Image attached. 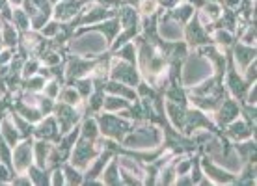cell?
Listing matches in <instances>:
<instances>
[{"label":"cell","mask_w":257,"mask_h":186,"mask_svg":"<svg viewBox=\"0 0 257 186\" xmlns=\"http://www.w3.org/2000/svg\"><path fill=\"white\" fill-rule=\"evenodd\" d=\"M4 182H10V171H8V166H0V184H4Z\"/></svg>","instance_id":"obj_47"},{"label":"cell","mask_w":257,"mask_h":186,"mask_svg":"<svg viewBox=\"0 0 257 186\" xmlns=\"http://www.w3.org/2000/svg\"><path fill=\"white\" fill-rule=\"evenodd\" d=\"M26 175L30 177V180H32V184H45V182H51L49 180V177H45V171H41V167L38 166H30L28 169H26Z\"/></svg>","instance_id":"obj_31"},{"label":"cell","mask_w":257,"mask_h":186,"mask_svg":"<svg viewBox=\"0 0 257 186\" xmlns=\"http://www.w3.org/2000/svg\"><path fill=\"white\" fill-rule=\"evenodd\" d=\"M52 108H54V106H52V101H51V97H41V99H39V110H41V114H51L52 112Z\"/></svg>","instance_id":"obj_42"},{"label":"cell","mask_w":257,"mask_h":186,"mask_svg":"<svg viewBox=\"0 0 257 186\" xmlns=\"http://www.w3.org/2000/svg\"><path fill=\"white\" fill-rule=\"evenodd\" d=\"M103 184H119L121 179H119V175H117V162H112L106 169H103Z\"/></svg>","instance_id":"obj_26"},{"label":"cell","mask_w":257,"mask_h":186,"mask_svg":"<svg viewBox=\"0 0 257 186\" xmlns=\"http://www.w3.org/2000/svg\"><path fill=\"white\" fill-rule=\"evenodd\" d=\"M65 177H64V169H56L54 171V177L51 179V184H64Z\"/></svg>","instance_id":"obj_45"},{"label":"cell","mask_w":257,"mask_h":186,"mask_svg":"<svg viewBox=\"0 0 257 186\" xmlns=\"http://www.w3.org/2000/svg\"><path fill=\"white\" fill-rule=\"evenodd\" d=\"M216 110H218V112H216V123L222 125V127H224V125H229V123H231L233 119H237V116L242 112L235 99H225Z\"/></svg>","instance_id":"obj_10"},{"label":"cell","mask_w":257,"mask_h":186,"mask_svg":"<svg viewBox=\"0 0 257 186\" xmlns=\"http://www.w3.org/2000/svg\"><path fill=\"white\" fill-rule=\"evenodd\" d=\"M211 36H212V41H214V45L224 47V49H231L233 43L237 41V38H235V34L227 32V30H222V28H218V30H214V32H212Z\"/></svg>","instance_id":"obj_23"},{"label":"cell","mask_w":257,"mask_h":186,"mask_svg":"<svg viewBox=\"0 0 257 186\" xmlns=\"http://www.w3.org/2000/svg\"><path fill=\"white\" fill-rule=\"evenodd\" d=\"M84 0H60L54 10V17L60 21H71L82 8Z\"/></svg>","instance_id":"obj_11"},{"label":"cell","mask_w":257,"mask_h":186,"mask_svg":"<svg viewBox=\"0 0 257 186\" xmlns=\"http://www.w3.org/2000/svg\"><path fill=\"white\" fill-rule=\"evenodd\" d=\"M103 90H106L108 93H112V95L123 97V99H127V101H135L136 97H138V93H136L131 86H127V84H123V82H117V80L106 82L103 86Z\"/></svg>","instance_id":"obj_16"},{"label":"cell","mask_w":257,"mask_h":186,"mask_svg":"<svg viewBox=\"0 0 257 186\" xmlns=\"http://www.w3.org/2000/svg\"><path fill=\"white\" fill-rule=\"evenodd\" d=\"M127 2H131V4H140L142 0H127Z\"/></svg>","instance_id":"obj_52"},{"label":"cell","mask_w":257,"mask_h":186,"mask_svg":"<svg viewBox=\"0 0 257 186\" xmlns=\"http://www.w3.org/2000/svg\"><path fill=\"white\" fill-rule=\"evenodd\" d=\"M45 93H47V97H51V99L58 97L60 95V84L56 82V80H52L51 84H47V86H45Z\"/></svg>","instance_id":"obj_43"},{"label":"cell","mask_w":257,"mask_h":186,"mask_svg":"<svg viewBox=\"0 0 257 186\" xmlns=\"http://www.w3.org/2000/svg\"><path fill=\"white\" fill-rule=\"evenodd\" d=\"M38 71H39V64L36 62V60H30V62H26V64H25V69H23V77H25V78L34 77Z\"/></svg>","instance_id":"obj_40"},{"label":"cell","mask_w":257,"mask_h":186,"mask_svg":"<svg viewBox=\"0 0 257 186\" xmlns=\"http://www.w3.org/2000/svg\"><path fill=\"white\" fill-rule=\"evenodd\" d=\"M8 6V2L6 0H0V12H2V10H4V8Z\"/></svg>","instance_id":"obj_50"},{"label":"cell","mask_w":257,"mask_h":186,"mask_svg":"<svg viewBox=\"0 0 257 186\" xmlns=\"http://www.w3.org/2000/svg\"><path fill=\"white\" fill-rule=\"evenodd\" d=\"M0 160L4 162L8 167H12V153H10V145H8V141L2 138V134H0Z\"/></svg>","instance_id":"obj_37"},{"label":"cell","mask_w":257,"mask_h":186,"mask_svg":"<svg viewBox=\"0 0 257 186\" xmlns=\"http://www.w3.org/2000/svg\"><path fill=\"white\" fill-rule=\"evenodd\" d=\"M82 138H86V140H95L97 134H99V127H97V121L95 119H86L82 125Z\"/></svg>","instance_id":"obj_33"},{"label":"cell","mask_w":257,"mask_h":186,"mask_svg":"<svg viewBox=\"0 0 257 186\" xmlns=\"http://www.w3.org/2000/svg\"><path fill=\"white\" fill-rule=\"evenodd\" d=\"M12 21L15 23L17 30H21V32H26V30H28V26H30V17L26 15L25 10H15V12H13Z\"/></svg>","instance_id":"obj_29"},{"label":"cell","mask_w":257,"mask_h":186,"mask_svg":"<svg viewBox=\"0 0 257 186\" xmlns=\"http://www.w3.org/2000/svg\"><path fill=\"white\" fill-rule=\"evenodd\" d=\"M0 49H2V41H0Z\"/></svg>","instance_id":"obj_54"},{"label":"cell","mask_w":257,"mask_h":186,"mask_svg":"<svg viewBox=\"0 0 257 186\" xmlns=\"http://www.w3.org/2000/svg\"><path fill=\"white\" fill-rule=\"evenodd\" d=\"M117 56H119V60H125V62H128V64H135L136 62V47L135 43H125L123 47H119L117 49Z\"/></svg>","instance_id":"obj_27"},{"label":"cell","mask_w":257,"mask_h":186,"mask_svg":"<svg viewBox=\"0 0 257 186\" xmlns=\"http://www.w3.org/2000/svg\"><path fill=\"white\" fill-rule=\"evenodd\" d=\"M199 12L205 15L207 19L211 21H216L220 17V13H222V4H218V2H205V6L201 8Z\"/></svg>","instance_id":"obj_28"},{"label":"cell","mask_w":257,"mask_h":186,"mask_svg":"<svg viewBox=\"0 0 257 186\" xmlns=\"http://www.w3.org/2000/svg\"><path fill=\"white\" fill-rule=\"evenodd\" d=\"M12 4H23V0H10Z\"/></svg>","instance_id":"obj_51"},{"label":"cell","mask_w":257,"mask_h":186,"mask_svg":"<svg viewBox=\"0 0 257 186\" xmlns=\"http://www.w3.org/2000/svg\"><path fill=\"white\" fill-rule=\"evenodd\" d=\"M60 32V25L58 23H49V25L43 28V36H47V38H54L56 34Z\"/></svg>","instance_id":"obj_44"},{"label":"cell","mask_w":257,"mask_h":186,"mask_svg":"<svg viewBox=\"0 0 257 186\" xmlns=\"http://www.w3.org/2000/svg\"><path fill=\"white\" fill-rule=\"evenodd\" d=\"M110 156H112V153H110V151H106V153H103L95 162H93V166H88L86 182H88V180H93L95 177H99V175L103 173V169H104V166H106V162L110 160Z\"/></svg>","instance_id":"obj_21"},{"label":"cell","mask_w":257,"mask_h":186,"mask_svg":"<svg viewBox=\"0 0 257 186\" xmlns=\"http://www.w3.org/2000/svg\"><path fill=\"white\" fill-rule=\"evenodd\" d=\"M56 121L60 123V134H67L71 128L75 127L78 123V119H80V116H78V112L71 104L67 103H62L56 108Z\"/></svg>","instance_id":"obj_6"},{"label":"cell","mask_w":257,"mask_h":186,"mask_svg":"<svg viewBox=\"0 0 257 186\" xmlns=\"http://www.w3.org/2000/svg\"><path fill=\"white\" fill-rule=\"evenodd\" d=\"M103 106L106 112H116V110H127L131 108V101H127V99H123V97H117V95H112L110 93V97H106L103 101Z\"/></svg>","instance_id":"obj_24"},{"label":"cell","mask_w":257,"mask_h":186,"mask_svg":"<svg viewBox=\"0 0 257 186\" xmlns=\"http://www.w3.org/2000/svg\"><path fill=\"white\" fill-rule=\"evenodd\" d=\"M110 77L112 80H117V82H123L127 86H138L140 82V77L136 73L135 64H128L125 60H116L112 67H110Z\"/></svg>","instance_id":"obj_5"},{"label":"cell","mask_w":257,"mask_h":186,"mask_svg":"<svg viewBox=\"0 0 257 186\" xmlns=\"http://www.w3.org/2000/svg\"><path fill=\"white\" fill-rule=\"evenodd\" d=\"M99 151H101V149L91 145V140H86V138H82V140L75 145V151H73L71 162H73V166H75V167H78V169H84V167L90 166L91 160H93L97 154H99Z\"/></svg>","instance_id":"obj_4"},{"label":"cell","mask_w":257,"mask_h":186,"mask_svg":"<svg viewBox=\"0 0 257 186\" xmlns=\"http://www.w3.org/2000/svg\"><path fill=\"white\" fill-rule=\"evenodd\" d=\"M12 182H13V184H32V180H30V177H28V175H23V177H15Z\"/></svg>","instance_id":"obj_48"},{"label":"cell","mask_w":257,"mask_h":186,"mask_svg":"<svg viewBox=\"0 0 257 186\" xmlns=\"http://www.w3.org/2000/svg\"><path fill=\"white\" fill-rule=\"evenodd\" d=\"M45 88V78L41 77H28V80H26V90L30 91H39Z\"/></svg>","instance_id":"obj_38"},{"label":"cell","mask_w":257,"mask_h":186,"mask_svg":"<svg viewBox=\"0 0 257 186\" xmlns=\"http://www.w3.org/2000/svg\"><path fill=\"white\" fill-rule=\"evenodd\" d=\"M229 51H231L233 62H235L242 71L255 60V45H244V43H240V41H235Z\"/></svg>","instance_id":"obj_8"},{"label":"cell","mask_w":257,"mask_h":186,"mask_svg":"<svg viewBox=\"0 0 257 186\" xmlns=\"http://www.w3.org/2000/svg\"><path fill=\"white\" fill-rule=\"evenodd\" d=\"M138 93H140L142 97H151V95H153L151 88H148V84H144V82H138Z\"/></svg>","instance_id":"obj_46"},{"label":"cell","mask_w":257,"mask_h":186,"mask_svg":"<svg viewBox=\"0 0 257 186\" xmlns=\"http://www.w3.org/2000/svg\"><path fill=\"white\" fill-rule=\"evenodd\" d=\"M34 134L38 136L39 140H58L60 138V128L56 125V119H45V121H41L38 127L34 128Z\"/></svg>","instance_id":"obj_15"},{"label":"cell","mask_w":257,"mask_h":186,"mask_svg":"<svg viewBox=\"0 0 257 186\" xmlns=\"http://www.w3.org/2000/svg\"><path fill=\"white\" fill-rule=\"evenodd\" d=\"M75 90L80 93V97H90L93 91V78H77L75 80Z\"/></svg>","instance_id":"obj_30"},{"label":"cell","mask_w":257,"mask_h":186,"mask_svg":"<svg viewBox=\"0 0 257 186\" xmlns=\"http://www.w3.org/2000/svg\"><path fill=\"white\" fill-rule=\"evenodd\" d=\"M12 121H13V125L17 127V130H21V136L28 138V136L34 132V128H32V125H30V121H26V119H21V114H13Z\"/></svg>","instance_id":"obj_32"},{"label":"cell","mask_w":257,"mask_h":186,"mask_svg":"<svg viewBox=\"0 0 257 186\" xmlns=\"http://www.w3.org/2000/svg\"><path fill=\"white\" fill-rule=\"evenodd\" d=\"M64 177H65V182H67V184H80V182H82V175H80V171H78V167L65 166Z\"/></svg>","instance_id":"obj_35"},{"label":"cell","mask_w":257,"mask_h":186,"mask_svg":"<svg viewBox=\"0 0 257 186\" xmlns=\"http://www.w3.org/2000/svg\"><path fill=\"white\" fill-rule=\"evenodd\" d=\"M99 123H101V132L104 136H108L112 140H121L131 132V123L125 119V117L114 116V114H106V116L99 117Z\"/></svg>","instance_id":"obj_1"},{"label":"cell","mask_w":257,"mask_h":186,"mask_svg":"<svg viewBox=\"0 0 257 186\" xmlns=\"http://www.w3.org/2000/svg\"><path fill=\"white\" fill-rule=\"evenodd\" d=\"M32 140L25 141L15 147V153H13L12 160H13V169L15 171H26L28 167L32 166Z\"/></svg>","instance_id":"obj_9"},{"label":"cell","mask_w":257,"mask_h":186,"mask_svg":"<svg viewBox=\"0 0 257 186\" xmlns=\"http://www.w3.org/2000/svg\"><path fill=\"white\" fill-rule=\"evenodd\" d=\"M159 130L153 127L138 128V130H131L125 138L123 143L127 147H153V143H159Z\"/></svg>","instance_id":"obj_3"},{"label":"cell","mask_w":257,"mask_h":186,"mask_svg":"<svg viewBox=\"0 0 257 186\" xmlns=\"http://www.w3.org/2000/svg\"><path fill=\"white\" fill-rule=\"evenodd\" d=\"M166 110H168V114H170L168 117H170L172 125H174L175 128L183 130V127H185V119H187V110H185V106L175 104V103H168Z\"/></svg>","instance_id":"obj_18"},{"label":"cell","mask_w":257,"mask_h":186,"mask_svg":"<svg viewBox=\"0 0 257 186\" xmlns=\"http://www.w3.org/2000/svg\"><path fill=\"white\" fill-rule=\"evenodd\" d=\"M142 13L144 15H151V13L157 12V8H159V2L157 0H142Z\"/></svg>","instance_id":"obj_41"},{"label":"cell","mask_w":257,"mask_h":186,"mask_svg":"<svg viewBox=\"0 0 257 186\" xmlns=\"http://www.w3.org/2000/svg\"><path fill=\"white\" fill-rule=\"evenodd\" d=\"M166 97H168V101H172V103L187 106V93H185V90L179 86V82H172L170 90L166 91Z\"/></svg>","instance_id":"obj_25"},{"label":"cell","mask_w":257,"mask_h":186,"mask_svg":"<svg viewBox=\"0 0 257 186\" xmlns=\"http://www.w3.org/2000/svg\"><path fill=\"white\" fill-rule=\"evenodd\" d=\"M196 12H198V10H196ZM185 39H187V45L192 47V49H198V47L214 43V41H212V36L205 30V26L199 23L198 13H194V17L187 23V28H185Z\"/></svg>","instance_id":"obj_2"},{"label":"cell","mask_w":257,"mask_h":186,"mask_svg":"<svg viewBox=\"0 0 257 186\" xmlns=\"http://www.w3.org/2000/svg\"><path fill=\"white\" fill-rule=\"evenodd\" d=\"M117 21L121 28H135V26H140L138 23V12H136L133 6H123L117 10Z\"/></svg>","instance_id":"obj_17"},{"label":"cell","mask_w":257,"mask_h":186,"mask_svg":"<svg viewBox=\"0 0 257 186\" xmlns=\"http://www.w3.org/2000/svg\"><path fill=\"white\" fill-rule=\"evenodd\" d=\"M62 101L71 104V106H75V104H80L82 97H80V93H78L75 88H65V90L62 91Z\"/></svg>","instance_id":"obj_36"},{"label":"cell","mask_w":257,"mask_h":186,"mask_svg":"<svg viewBox=\"0 0 257 186\" xmlns=\"http://www.w3.org/2000/svg\"><path fill=\"white\" fill-rule=\"evenodd\" d=\"M225 138H231L235 141H242L248 140L251 136H255V125L248 123L246 119H233L229 125H227V130H225Z\"/></svg>","instance_id":"obj_7"},{"label":"cell","mask_w":257,"mask_h":186,"mask_svg":"<svg viewBox=\"0 0 257 186\" xmlns=\"http://www.w3.org/2000/svg\"><path fill=\"white\" fill-rule=\"evenodd\" d=\"M52 145L49 143L47 140H39L36 145H34V151H36V164L38 167H43L47 166V158H49V153H51Z\"/></svg>","instance_id":"obj_22"},{"label":"cell","mask_w":257,"mask_h":186,"mask_svg":"<svg viewBox=\"0 0 257 186\" xmlns=\"http://www.w3.org/2000/svg\"><path fill=\"white\" fill-rule=\"evenodd\" d=\"M194 13H196V8L190 4V2H179V4H175L174 8H170V12H168V17L170 19L177 21L179 25H187L188 21L194 17Z\"/></svg>","instance_id":"obj_13"},{"label":"cell","mask_w":257,"mask_h":186,"mask_svg":"<svg viewBox=\"0 0 257 186\" xmlns=\"http://www.w3.org/2000/svg\"><path fill=\"white\" fill-rule=\"evenodd\" d=\"M91 28H93V30H97V32H101L103 36H106L108 43H112V41H114V38H116V34L119 32L121 25H119V21H117V19H110V21L104 19L103 23H97V25L91 26Z\"/></svg>","instance_id":"obj_19"},{"label":"cell","mask_w":257,"mask_h":186,"mask_svg":"<svg viewBox=\"0 0 257 186\" xmlns=\"http://www.w3.org/2000/svg\"><path fill=\"white\" fill-rule=\"evenodd\" d=\"M207 2H218V4H222V0H207Z\"/></svg>","instance_id":"obj_53"},{"label":"cell","mask_w":257,"mask_h":186,"mask_svg":"<svg viewBox=\"0 0 257 186\" xmlns=\"http://www.w3.org/2000/svg\"><path fill=\"white\" fill-rule=\"evenodd\" d=\"M199 164H201V169L207 173V177L212 179L214 182H235V175L225 171V169H220L218 166H214L212 162H209L207 156Z\"/></svg>","instance_id":"obj_12"},{"label":"cell","mask_w":257,"mask_h":186,"mask_svg":"<svg viewBox=\"0 0 257 186\" xmlns=\"http://www.w3.org/2000/svg\"><path fill=\"white\" fill-rule=\"evenodd\" d=\"M10 58H12V52H10V51L0 52V64H6V62H10Z\"/></svg>","instance_id":"obj_49"},{"label":"cell","mask_w":257,"mask_h":186,"mask_svg":"<svg viewBox=\"0 0 257 186\" xmlns=\"http://www.w3.org/2000/svg\"><path fill=\"white\" fill-rule=\"evenodd\" d=\"M93 62H88V60H80V58H73L65 67V75L69 80H77V78H82L88 71L93 69Z\"/></svg>","instance_id":"obj_14"},{"label":"cell","mask_w":257,"mask_h":186,"mask_svg":"<svg viewBox=\"0 0 257 186\" xmlns=\"http://www.w3.org/2000/svg\"><path fill=\"white\" fill-rule=\"evenodd\" d=\"M17 110H19V114L23 117H25L26 121H30V123H36V121H39L41 119V110H38V108H28V106H25V104H19L17 106Z\"/></svg>","instance_id":"obj_34"},{"label":"cell","mask_w":257,"mask_h":186,"mask_svg":"<svg viewBox=\"0 0 257 186\" xmlns=\"http://www.w3.org/2000/svg\"><path fill=\"white\" fill-rule=\"evenodd\" d=\"M0 134L2 138L8 141L10 147H15V143L19 141L21 134L17 132V127L13 125L12 119H2V125H0Z\"/></svg>","instance_id":"obj_20"},{"label":"cell","mask_w":257,"mask_h":186,"mask_svg":"<svg viewBox=\"0 0 257 186\" xmlns=\"http://www.w3.org/2000/svg\"><path fill=\"white\" fill-rule=\"evenodd\" d=\"M159 182H162V184H172V182H175L174 166H164V169L161 171V180Z\"/></svg>","instance_id":"obj_39"}]
</instances>
